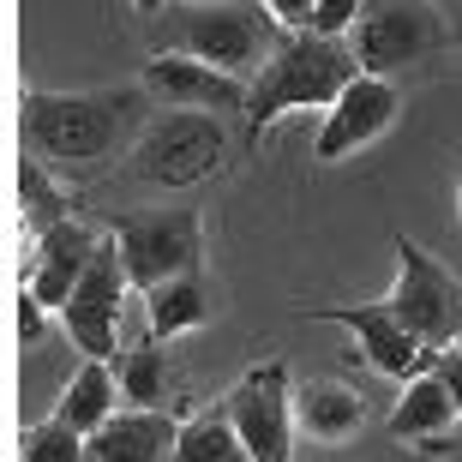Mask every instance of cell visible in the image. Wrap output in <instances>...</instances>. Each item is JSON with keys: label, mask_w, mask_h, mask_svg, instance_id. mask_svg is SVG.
Masks as SVG:
<instances>
[{"label": "cell", "mask_w": 462, "mask_h": 462, "mask_svg": "<svg viewBox=\"0 0 462 462\" xmlns=\"http://www.w3.org/2000/svg\"><path fill=\"white\" fill-rule=\"evenodd\" d=\"M144 85L115 90H18V151L42 156L49 169H90L108 156L133 151L144 133Z\"/></svg>", "instance_id": "obj_1"}, {"label": "cell", "mask_w": 462, "mask_h": 462, "mask_svg": "<svg viewBox=\"0 0 462 462\" xmlns=\"http://www.w3.org/2000/svg\"><path fill=\"white\" fill-rule=\"evenodd\" d=\"M360 79L355 42L348 36H319V31H282L271 60L253 72L246 85V138H264L282 115L294 108H330L348 85Z\"/></svg>", "instance_id": "obj_2"}, {"label": "cell", "mask_w": 462, "mask_h": 462, "mask_svg": "<svg viewBox=\"0 0 462 462\" xmlns=\"http://www.w3.org/2000/svg\"><path fill=\"white\" fill-rule=\"evenodd\" d=\"M156 18V49L199 54L210 67L253 79L282 42V18L264 0H169Z\"/></svg>", "instance_id": "obj_3"}, {"label": "cell", "mask_w": 462, "mask_h": 462, "mask_svg": "<svg viewBox=\"0 0 462 462\" xmlns=\"http://www.w3.org/2000/svg\"><path fill=\"white\" fill-rule=\"evenodd\" d=\"M228 169V126L210 108H162L144 120V133L126 151V174L156 192L205 187Z\"/></svg>", "instance_id": "obj_4"}, {"label": "cell", "mask_w": 462, "mask_h": 462, "mask_svg": "<svg viewBox=\"0 0 462 462\" xmlns=\"http://www.w3.org/2000/svg\"><path fill=\"white\" fill-rule=\"evenodd\" d=\"M348 42H355L360 72L391 79V72H409L420 60H432V54H445L450 24L432 0H366Z\"/></svg>", "instance_id": "obj_5"}, {"label": "cell", "mask_w": 462, "mask_h": 462, "mask_svg": "<svg viewBox=\"0 0 462 462\" xmlns=\"http://www.w3.org/2000/svg\"><path fill=\"white\" fill-rule=\"evenodd\" d=\"M391 253H396V289L384 294L391 312L432 348V355L462 348V276H450L445 264L409 235H396Z\"/></svg>", "instance_id": "obj_6"}, {"label": "cell", "mask_w": 462, "mask_h": 462, "mask_svg": "<svg viewBox=\"0 0 462 462\" xmlns=\"http://www.w3.org/2000/svg\"><path fill=\"white\" fill-rule=\"evenodd\" d=\"M115 246L133 289L144 294L205 264V223H199V210H126L115 223Z\"/></svg>", "instance_id": "obj_7"}, {"label": "cell", "mask_w": 462, "mask_h": 462, "mask_svg": "<svg viewBox=\"0 0 462 462\" xmlns=\"http://www.w3.org/2000/svg\"><path fill=\"white\" fill-rule=\"evenodd\" d=\"M228 414H235L246 457L253 462H289L294 457V384L282 360H258L253 373H240L228 391Z\"/></svg>", "instance_id": "obj_8"}, {"label": "cell", "mask_w": 462, "mask_h": 462, "mask_svg": "<svg viewBox=\"0 0 462 462\" xmlns=\"http://www.w3.org/2000/svg\"><path fill=\"white\" fill-rule=\"evenodd\" d=\"M126 289H133V276H126V264H120V246L115 235L97 246V258H90V271L79 276V289L67 294V307L54 312L60 325H67V337L85 355H103L115 360V337H120V300H126Z\"/></svg>", "instance_id": "obj_9"}, {"label": "cell", "mask_w": 462, "mask_h": 462, "mask_svg": "<svg viewBox=\"0 0 462 462\" xmlns=\"http://www.w3.org/2000/svg\"><path fill=\"white\" fill-rule=\"evenodd\" d=\"M307 319L355 330L360 355L373 360L384 378H396V384H409L414 373H427L432 360H439V355H432V348L391 312V300H360V307H307Z\"/></svg>", "instance_id": "obj_10"}, {"label": "cell", "mask_w": 462, "mask_h": 462, "mask_svg": "<svg viewBox=\"0 0 462 462\" xmlns=\"http://www.w3.org/2000/svg\"><path fill=\"white\" fill-rule=\"evenodd\" d=\"M402 115V97H396L391 79H378V72H360L355 85L325 108V126L312 138V156L319 162H343V156L366 151L373 138H384Z\"/></svg>", "instance_id": "obj_11"}, {"label": "cell", "mask_w": 462, "mask_h": 462, "mask_svg": "<svg viewBox=\"0 0 462 462\" xmlns=\"http://www.w3.org/2000/svg\"><path fill=\"white\" fill-rule=\"evenodd\" d=\"M246 85L240 72H223L199 60V54H174L156 49L144 60V90H151L162 108H210V115H246Z\"/></svg>", "instance_id": "obj_12"}, {"label": "cell", "mask_w": 462, "mask_h": 462, "mask_svg": "<svg viewBox=\"0 0 462 462\" xmlns=\"http://www.w3.org/2000/svg\"><path fill=\"white\" fill-rule=\"evenodd\" d=\"M97 246H103V240L90 235L79 217H60L54 228H42V235L31 240V258H24V276H18V282H31V289L60 312V307H67V294L79 289V276L90 271Z\"/></svg>", "instance_id": "obj_13"}, {"label": "cell", "mask_w": 462, "mask_h": 462, "mask_svg": "<svg viewBox=\"0 0 462 462\" xmlns=\"http://www.w3.org/2000/svg\"><path fill=\"white\" fill-rule=\"evenodd\" d=\"M180 445V414L169 409H115L103 427L85 439L90 462H162Z\"/></svg>", "instance_id": "obj_14"}, {"label": "cell", "mask_w": 462, "mask_h": 462, "mask_svg": "<svg viewBox=\"0 0 462 462\" xmlns=\"http://www.w3.org/2000/svg\"><path fill=\"white\" fill-rule=\"evenodd\" d=\"M360 420H366V402L343 378H307L294 391V427L307 432L312 445H343V439L360 432Z\"/></svg>", "instance_id": "obj_15"}, {"label": "cell", "mask_w": 462, "mask_h": 462, "mask_svg": "<svg viewBox=\"0 0 462 462\" xmlns=\"http://www.w3.org/2000/svg\"><path fill=\"white\" fill-rule=\"evenodd\" d=\"M462 420L457 409V396H450V384L439 373H414L409 384H402V396H396V409H391V439H402V445H420V439H432V432H450Z\"/></svg>", "instance_id": "obj_16"}, {"label": "cell", "mask_w": 462, "mask_h": 462, "mask_svg": "<svg viewBox=\"0 0 462 462\" xmlns=\"http://www.w3.org/2000/svg\"><path fill=\"white\" fill-rule=\"evenodd\" d=\"M144 325H151L156 343L210 325V282L199 271H187V276H169V282L144 289Z\"/></svg>", "instance_id": "obj_17"}, {"label": "cell", "mask_w": 462, "mask_h": 462, "mask_svg": "<svg viewBox=\"0 0 462 462\" xmlns=\"http://www.w3.org/2000/svg\"><path fill=\"white\" fill-rule=\"evenodd\" d=\"M174 462H253L246 457V439H240V427H235V414H228V396L180 420Z\"/></svg>", "instance_id": "obj_18"}, {"label": "cell", "mask_w": 462, "mask_h": 462, "mask_svg": "<svg viewBox=\"0 0 462 462\" xmlns=\"http://www.w3.org/2000/svg\"><path fill=\"white\" fill-rule=\"evenodd\" d=\"M115 396H120V378H115V366H108L103 355H85V366L67 378V391H60V402H54V414H67L72 427L85 432H97L115 414Z\"/></svg>", "instance_id": "obj_19"}, {"label": "cell", "mask_w": 462, "mask_h": 462, "mask_svg": "<svg viewBox=\"0 0 462 462\" xmlns=\"http://www.w3.org/2000/svg\"><path fill=\"white\" fill-rule=\"evenodd\" d=\"M60 217H72V199L54 187V174L42 156H18V223H24V240H36L42 228H54Z\"/></svg>", "instance_id": "obj_20"}, {"label": "cell", "mask_w": 462, "mask_h": 462, "mask_svg": "<svg viewBox=\"0 0 462 462\" xmlns=\"http://www.w3.org/2000/svg\"><path fill=\"white\" fill-rule=\"evenodd\" d=\"M115 378H120V402H133V409H162V396H169V360H162L156 337L144 348L115 355Z\"/></svg>", "instance_id": "obj_21"}, {"label": "cell", "mask_w": 462, "mask_h": 462, "mask_svg": "<svg viewBox=\"0 0 462 462\" xmlns=\"http://www.w3.org/2000/svg\"><path fill=\"white\" fill-rule=\"evenodd\" d=\"M13 457H24V462H79L85 457V432L72 427L67 414H49V420H36V427L18 432Z\"/></svg>", "instance_id": "obj_22"}, {"label": "cell", "mask_w": 462, "mask_h": 462, "mask_svg": "<svg viewBox=\"0 0 462 462\" xmlns=\"http://www.w3.org/2000/svg\"><path fill=\"white\" fill-rule=\"evenodd\" d=\"M49 300H42V294L31 289V282H18V300H13V319H18V343L24 348H36L42 343V330H49Z\"/></svg>", "instance_id": "obj_23"}, {"label": "cell", "mask_w": 462, "mask_h": 462, "mask_svg": "<svg viewBox=\"0 0 462 462\" xmlns=\"http://www.w3.org/2000/svg\"><path fill=\"white\" fill-rule=\"evenodd\" d=\"M360 6H366V0H319L307 31H319V36H348V31H355V18H360Z\"/></svg>", "instance_id": "obj_24"}, {"label": "cell", "mask_w": 462, "mask_h": 462, "mask_svg": "<svg viewBox=\"0 0 462 462\" xmlns=\"http://www.w3.org/2000/svg\"><path fill=\"white\" fill-rule=\"evenodd\" d=\"M264 6L282 18V31H307V24H312V6H319V0H264Z\"/></svg>", "instance_id": "obj_25"}, {"label": "cell", "mask_w": 462, "mask_h": 462, "mask_svg": "<svg viewBox=\"0 0 462 462\" xmlns=\"http://www.w3.org/2000/svg\"><path fill=\"white\" fill-rule=\"evenodd\" d=\"M432 373L450 384V396H457V409H462V348H445V355L432 360Z\"/></svg>", "instance_id": "obj_26"}, {"label": "cell", "mask_w": 462, "mask_h": 462, "mask_svg": "<svg viewBox=\"0 0 462 462\" xmlns=\"http://www.w3.org/2000/svg\"><path fill=\"white\" fill-rule=\"evenodd\" d=\"M138 13H162V6H169V0H133Z\"/></svg>", "instance_id": "obj_27"}, {"label": "cell", "mask_w": 462, "mask_h": 462, "mask_svg": "<svg viewBox=\"0 0 462 462\" xmlns=\"http://www.w3.org/2000/svg\"><path fill=\"white\" fill-rule=\"evenodd\" d=\"M457 223H462V187H457Z\"/></svg>", "instance_id": "obj_28"}]
</instances>
